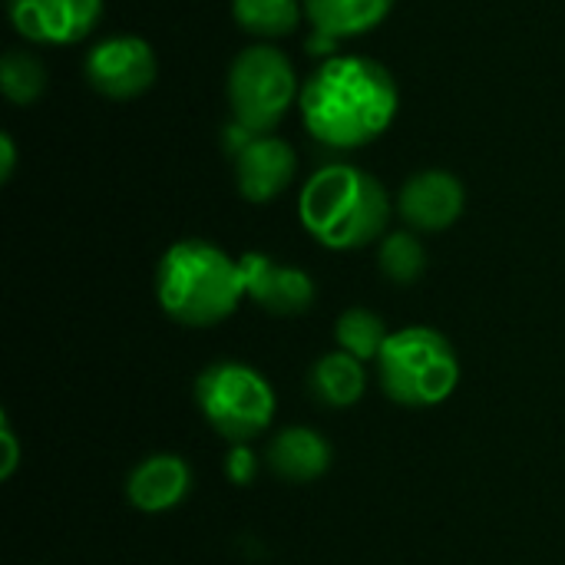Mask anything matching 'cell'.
Instances as JSON below:
<instances>
[{
  "label": "cell",
  "mask_w": 565,
  "mask_h": 565,
  "mask_svg": "<svg viewBox=\"0 0 565 565\" xmlns=\"http://www.w3.org/2000/svg\"><path fill=\"white\" fill-rule=\"evenodd\" d=\"M394 10V0H305V20L315 30L311 46H334L341 40L377 30Z\"/></svg>",
  "instance_id": "cell-13"
},
{
  "label": "cell",
  "mask_w": 565,
  "mask_h": 565,
  "mask_svg": "<svg viewBox=\"0 0 565 565\" xmlns=\"http://www.w3.org/2000/svg\"><path fill=\"white\" fill-rule=\"evenodd\" d=\"M308 384H311V394L331 407V411H344V407H354L364 391H367V371H364V361H358L354 354L348 351H331L324 354L311 374H308Z\"/></svg>",
  "instance_id": "cell-15"
},
{
  "label": "cell",
  "mask_w": 565,
  "mask_h": 565,
  "mask_svg": "<svg viewBox=\"0 0 565 565\" xmlns=\"http://www.w3.org/2000/svg\"><path fill=\"white\" fill-rule=\"evenodd\" d=\"M384 394L401 407H437L460 384V361L454 344L437 328L394 331L377 358Z\"/></svg>",
  "instance_id": "cell-4"
},
{
  "label": "cell",
  "mask_w": 565,
  "mask_h": 565,
  "mask_svg": "<svg viewBox=\"0 0 565 565\" xmlns=\"http://www.w3.org/2000/svg\"><path fill=\"white\" fill-rule=\"evenodd\" d=\"M10 26L33 46L83 43L103 20V0H3Z\"/></svg>",
  "instance_id": "cell-8"
},
{
  "label": "cell",
  "mask_w": 565,
  "mask_h": 565,
  "mask_svg": "<svg viewBox=\"0 0 565 565\" xmlns=\"http://www.w3.org/2000/svg\"><path fill=\"white\" fill-rule=\"evenodd\" d=\"M83 76L93 93L113 103H126L152 89L159 60L149 40L136 33H113L96 40L83 56Z\"/></svg>",
  "instance_id": "cell-7"
},
{
  "label": "cell",
  "mask_w": 565,
  "mask_h": 565,
  "mask_svg": "<svg viewBox=\"0 0 565 565\" xmlns=\"http://www.w3.org/2000/svg\"><path fill=\"white\" fill-rule=\"evenodd\" d=\"M0 89L13 106H33L46 93V66L30 50H7L0 56Z\"/></svg>",
  "instance_id": "cell-18"
},
{
  "label": "cell",
  "mask_w": 565,
  "mask_h": 565,
  "mask_svg": "<svg viewBox=\"0 0 565 565\" xmlns=\"http://www.w3.org/2000/svg\"><path fill=\"white\" fill-rule=\"evenodd\" d=\"M298 113L305 132L331 152H354L377 142L401 113L397 76L374 56H324L301 83Z\"/></svg>",
  "instance_id": "cell-1"
},
{
  "label": "cell",
  "mask_w": 565,
  "mask_h": 565,
  "mask_svg": "<svg viewBox=\"0 0 565 565\" xmlns=\"http://www.w3.org/2000/svg\"><path fill=\"white\" fill-rule=\"evenodd\" d=\"M377 268L394 285L420 281V275L427 271V252H424V242L417 238V232H411V228L387 232L377 248Z\"/></svg>",
  "instance_id": "cell-17"
},
{
  "label": "cell",
  "mask_w": 565,
  "mask_h": 565,
  "mask_svg": "<svg viewBox=\"0 0 565 565\" xmlns=\"http://www.w3.org/2000/svg\"><path fill=\"white\" fill-rule=\"evenodd\" d=\"M192 490V470L179 454H152L132 467L126 480V500L139 513H169Z\"/></svg>",
  "instance_id": "cell-12"
},
{
  "label": "cell",
  "mask_w": 565,
  "mask_h": 565,
  "mask_svg": "<svg viewBox=\"0 0 565 565\" xmlns=\"http://www.w3.org/2000/svg\"><path fill=\"white\" fill-rule=\"evenodd\" d=\"M391 212L394 205L384 182L354 162H324L308 175L298 195L305 232L331 252H354L384 238Z\"/></svg>",
  "instance_id": "cell-2"
},
{
  "label": "cell",
  "mask_w": 565,
  "mask_h": 565,
  "mask_svg": "<svg viewBox=\"0 0 565 565\" xmlns=\"http://www.w3.org/2000/svg\"><path fill=\"white\" fill-rule=\"evenodd\" d=\"M467 209L463 182L447 169H420L397 192V215L411 232L437 235L460 222Z\"/></svg>",
  "instance_id": "cell-9"
},
{
  "label": "cell",
  "mask_w": 565,
  "mask_h": 565,
  "mask_svg": "<svg viewBox=\"0 0 565 565\" xmlns=\"http://www.w3.org/2000/svg\"><path fill=\"white\" fill-rule=\"evenodd\" d=\"M195 404L209 427L228 444H248L268 430L275 417L271 384L248 364H212L195 381Z\"/></svg>",
  "instance_id": "cell-6"
},
{
  "label": "cell",
  "mask_w": 565,
  "mask_h": 565,
  "mask_svg": "<svg viewBox=\"0 0 565 565\" xmlns=\"http://www.w3.org/2000/svg\"><path fill=\"white\" fill-rule=\"evenodd\" d=\"M265 463L288 483H311L331 467V444L311 427H285L271 437Z\"/></svg>",
  "instance_id": "cell-14"
},
{
  "label": "cell",
  "mask_w": 565,
  "mask_h": 565,
  "mask_svg": "<svg viewBox=\"0 0 565 565\" xmlns=\"http://www.w3.org/2000/svg\"><path fill=\"white\" fill-rule=\"evenodd\" d=\"M225 96L232 122L255 136H268L285 122L291 106H298V70L285 50L271 43H252L228 63Z\"/></svg>",
  "instance_id": "cell-5"
},
{
  "label": "cell",
  "mask_w": 565,
  "mask_h": 565,
  "mask_svg": "<svg viewBox=\"0 0 565 565\" xmlns=\"http://www.w3.org/2000/svg\"><path fill=\"white\" fill-rule=\"evenodd\" d=\"M387 324L381 315L367 311V308H351L338 318L334 324V341L341 351L354 354L358 361H377L384 344H387Z\"/></svg>",
  "instance_id": "cell-19"
},
{
  "label": "cell",
  "mask_w": 565,
  "mask_h": 565,
  "mask_svg": "<svg viewBox=\"0 0 565 565\" xmlns=\"http://www.w3.org/2000/svg\"><path fill=\"white\" fill-rule=\"evenodd\" d=\"M156 298L159 308L185 328L218 324L245 298L242 265L205 238H182L169 245L156 265Z\"/></svg>",
  "instance_id": "cell-3"
},
{
  "label": "cell",
  "mask_w": 565,
  "mask_h": 565,
  "mask_svg": "<svg viewBox=\"0 0 565 565\" xmlns=\"http://www.w3.org/2000/svg\"><path fill=\"white\" fill-rule=\"evenodd\" d=\"M232 169H235L238 195L252 205H265L275 202L295 182L298 156L288 139L268 132V136H252L242 149H235Z\"/></svg>",
  "instance_id": "cell-10"
},
{
  "label": "cell",
  "mask_w": 565,
  "mask_h": 565,
  "mask_svg": "<svg viewBox=\"0 0 565 565\" xmlns=\"http://www.w3.org/2000/svg\"><path fill=\"white\" fill-rule=\"evenodd\" d=\"M225 477L235 487H252L258 477V454L248 444H232L228 460H225Z\"/></svg>",
  "instance_id": "cell-20"
},
{
  "label": "cell",
  "mask_w": 565,
  "mask_h": 565,
  "mask_svg": "<svg viewBox=\"0 0 565 565\" xmlns=\"http://www.w3.org/2000/svg\"><path fill=\"white\" fill-rule=\"evenodd\" d=\"M13 166H17V142L10 132H0V182L13 179Z\"/></svg>",
  "instance_id": "cell-22"
},
{
  "label": "cell",
  "mask_w": 565,
  "mask_h": 565,
  "mask_svg": "<svg viewBox=\"0 0 565 565\" xmlns=\"http://www.w3.org/2000/svg\"><path fill=\"white\" fill-rule=\"evenodd\" d=\"M232 20L258 40L291 36L305 20V0H232Z\"/></svg>",
  "instance_id": "cell-16"
},
{
  "label": "cell",
  "mask_w": 565,
  "mask_h": 565,
  "mask_svg": "<svg viewBox=\"0 0 565 565\" xmlns=\"http://www.w3.org/2000/svg\"><path fill=\"white\" fill-rule=\"evenodd\" d=\"M238 265H242L245 298H252L258 308L271 315H301L315 305L318 288L305 268L281 265L278 258L262 252H245Z\"/></svg>",
  "instance_id": "cell-11"
},
{
  "label": "cell",
  "mask_w": 565,
  "mask_h": 565,
  "mask_svg": "<svg viewBox=\"0 0 565 565\" xmlns=\"http://www.w3.org/2000/svg\"><path fill=\"white\" fill-rule=\"evenodd\" d=\"M0 444H3V460H0V477L10 480L17 463H20V444H17V434L10 430V420L3 417L0 420Z\"/></svg>",
  "instance_id": "cell-21"
}]
</instances>
